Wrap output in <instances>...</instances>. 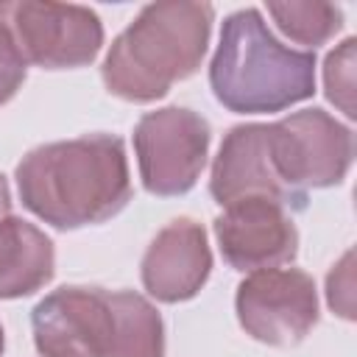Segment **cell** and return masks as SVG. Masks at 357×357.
Masks as SVG:
<instances>
[{
	"instance_id": "5b68a950",
	"label": "cell",
	"mask_w": 357,
	"mask_h": 357,
	"mask_svg": "<svg viewBox=\"0 0 357 357\" xmlns=\"http://www.w3.org/2000/svg\"><path fill=\"white\" fill-rule=\"evenodd\" d=\"M271 156L279 178L298 195L304 187H329L351 162V134L321 109L296 112L268 126Z\"/></svg>"
},
{
	"instance_id": "3957f363",
	"label": "cell",
	"mask_w": 357,
	"mask_h": 357,
	"mask_svg": "<svg viewBox=\"0 0 357 357\" xmlns=\"http://www.w3.org/2000/svg\"><path fill=\"white\" fill-rule=\"evenodd\" d=\"M209 81L215 98L231 112H279L312 95L315 56L284 47L254 8L223 22Z\"/></svg>"
},
{
	"instance_id": "ba28073f",
	"label": "cell",
	"mask_w": 357,
	"mask_h": 357,
	"mask_svg": "<svg viewBox=\"0 0 357 357\" xmlns=\"http://www.w3.org/2000/svg\"><path fill=\"white\" fill-rule=\"evenodd\" d=\"M33 337L45 357H109L114 301L98 287H61L33 310Z\"/></svg>"
},
{
	"instance_id": "9c48e42d",
	"label": "cell",
	"mask_w": 357,
	"mask_h": 357,
	"mask_svg": "<svg viewBox=\"0 0 357 357\" xmlns=\"http://www.w3.org/2000/svg\"><path fill=\"white\" fill-rule=\"evenodd\" d=\"M220 251L237 271L279 268L296 257V226L287 206L268 195H251L226 204L215 223Z\"/></svg>"
},
{
	"instance_id": "d6986e66",
	"label": "cell",
	"mask_w": 357,
	"mask_h": 357,
	"mask_svg": "<svg viewBox=\"0 0 357 357\" xmlns=\"http://www.w3.org/2000/svg\"><path fill=\"white\" fill-rule=\"evenodd\" d=\"M0 351H3V329H0Z\"/></svg>"
},
{
	"instance_id": "30bf717a",
	"label": "cell",
	"mask_w": 357,
	"mask_h": 357,
	"mask_svg": "<svg viewBox=\"0 0 357 357\" xmlns=\"http://www.w3.org/2000/svg\"><path fill=\"white\" fill-rule=\"evenodd\" d=\"M212 195L220 206L251 195H268L284 206L304 204V195L293 192L273 167L268 126H237L229 131L212 170Z\"/></svg>"
},
{
	"instance_id": "8fae6325",
	"label": "cell",
	"mask_w": 357,
	"mask_h": 357,
	"mask_svg": "<svg viewBox=\"0 0 357 357\" xmlns=\"http://www.w3.org/2000/svg\"><path fill=\"white\" fill-rule=\"evenodd\" d=\"M212 268L206 234L192 220H173L142 259V282L159 301H184L201 290Z\"/></svg>"
},
{
	"instance_id": "6da1fadb",
	"label": "cell",
	"mask_w": 357,
	"mask_h": 357,
	"mask_svg": "<svg viewBox=\"0 0 357 357\" xmlns=\"http://www.w3.org/2000/svg\"><path fill=\"white\" fill-rule=\"evenodd\" d=\"M22 204L59 229L103 223L131 198L123 142L89 134L31 151L17 167Z\"/></svg>"
},
{
	"instance_id": "277c9868",
	"label": "cell",
	"mask_w": 357,
	"mask_h": 357,
	"mask_svg": "<svg viewBox=\"0 0 357 357\" xmlns=\"http://www.w3.org/2000/svg\"><path fill=\"white\" fill-rule=\"evenodd\" d=\"M0 25L14 39L25 64L61 70L95 59L103 28L95 11L59 3H0Z\"/></svg>"
},
{
	"instance_id": "7c38bea8",
	"label": "cell",
	"mask_w": 357,
	"mask_h": 357,
	"mask_svg": "<svg viewBox=\"0 0 357 357\" xmlns=\"http://www.w3.org/2000/svg\"><path fill=\"white\" fill-rule=\"evenodd\" d=\"M53 276V245L31 223L0 220V298H17L39 290Z\"/></svg>"
},
{
	"instance_id": "5bb4252c",
	"label": "cell",
	"mask_w": 357,
	"mask_h": 357,
	"mask_svg": "<svg viewBox=\"0 0 357 357\" xmlns=\"http://www.w3.org/2000/svg\"><path fill=\"white\" fill-rule=\"evenodd\" d=\"M268 11L301 45H321L340 28V8L332 3H268Z\"/></svg>"
},
{
	"instance_id": "52a82bcc",
	"label": "cell",
	"mask_w": 357,
	"mask_h": 357,
	"mask_svg": "<svg viewBox=\"0 0 357 357\" xmlns=\"http://www.w3.org/2000/svg\"><path fill=\"white\" fill-rule=\"evenodd\" d=\"M243 329L271 346L298 343L318 321L315 284L296 268L254 271L237 290Z\"/></svg>"
},
{
	"instance_id": "ac0fdd59",
	"label": "cell",
	"mask_w": 357,
	"mask_h": 357,
	"mask_svg": "<svg viewBox=\"0 0 357 357\" xmlns=\"http://www.w3.org/2000/svg\"><path fill=\"white\" fill-rule=\"evenodd\" d=\"M8 212V187H6V178L0 176V220L6 218Z\"/></svg>"
},
{
	"instance_id": "4fadbf2b",
	"label": "cell",
	"mask_w": 357,
	"mask_h": 357,
	"mask_svg": "<svg viewBox=\"0 0 357 357\" xmlns=\"http://www.w3.org/2000/svg\"><path fill=\"white\" fill-rule=\"evenodd\" d=\"M114 301V343L109 357H162V318L134 293H112Z\"/></svg>"
},
{
	"instance_id": "8992f818",
	"label": "cell",
	"mask_w": 357,
	"mask_h": 357,
	"mask_svg": "<svg viewBox=\"0 0 357 357\" xmlns=\"http://www.w3.org/2000/svg\"><path fill=\"white\" fill-rule=\"evenodd\" d=\"M134 145L145 190L156 195H181L195 184L204 167L209 126L190 109H159L139 120Z\"/></svg>"
},
{
	"instance_id": "2e32d148",
	"label": "cell",
	"mask_w": 357,
	"mask_h": 357,
	"mask_svg": "<svg viewBox=\"0 0 357 357\" xmlns=\"http://www.w3.org/2000/svg\"><path fill=\"white\" fill-rule=\"evenodd\" d=\"M22 81H25V59L20 56L8 31L0 25V103H6L20 89Z\"/></svg>"
},
{
	"instance_id": "9a60e30c",
	"label": "cell",
	"mask_w": 357,
	"mask_h": 357,
	"mask_svg": "<svg viewBox=\"0 0 357 357\" xmlns=\"http://www.w3.org/2000/svg\"><path fill=\"white\" fill-rule=\"evenodd\" d=\"M354 50L357 42L346 39L326 59V95L346 117H354Z\"/></svg>"
},
{
	"instance_id": "7a4b0ae2",
	"label": "cell",
	"mask_w": 357,
	"mask_h": 357,
	"mask_svg": "<svg viewBox=\"0 0 357 357\" xmlns=\"http://www.w3.org/2000/svg\"><path fill=\"white\" fill-rule=\"evenodd\" d=\"M212 25L206 3H153L112 45L103 81L126 100L162 98L176 81L195 73Z\"/></svg>"
},
{
	"instance_id": "e0dca14e",
	"label": "cell",
	"mask_w": 357,
	"mask_h": 357,
	"mask_svg": "<svg viewBox=\"0 0 357 357\" xmlns=\"http://www.w3.org/2000/svg\"><path fill=\"white\" fill-rule=\"evenodd\" d=\"M354 254L349 251L329 273V304L343 318H354Z\"/></svg>"
}]
</instances>
